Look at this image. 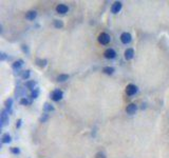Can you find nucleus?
I'll list each match as a JSON object with an SVG mask.
<instances>
[{"label":"nucleus","instance_id":"obj_9","mask_svg":"<svg viewBox=\"0 0 169 158\" xmlns=\"http://www.w3.org/2000/svg\"><path fill=\"white\" fill-rule=\"evenodd\" d=\"M56 11L59 14H66V13L69 11V8H68L66 4H58V5L56 6Z\"/></svg>","mask_w":169,"mask_h":158},{"label":"nucleus","instance_id":"obj_14","mask_svg":"<svg viewBox=\"0 0 169 158\" xmlns=\"http://www.w3.org/2000/svg\"><path fill=\"white\" fill-rule=\"evenodd\" d=\"M114 68L112 67H106L104 68V70H102V72H104L105 74H108V75H112L113 73H114Z\"/></svg>","mask_w":169,"mask_h":158},{"label":"nucleus","instance_id":"obj_12","mask_svg":"<svg viewBox=\"0 0 169 158\" xmlns=\"http://www.w3.org/2000/svg\"><path fill=\"white\" fill-rule=\"evenodd\" d=\"M11 140H12V137H11V135L8 133H5L2 135V137H1L2 144H10Z\"/></svg>","mask_w":169,"mask_h":158},{"label":"nucleus","instance_id":"obj_2","mask_svg":"<svg viewBox=\"0 0 169 158\" xmlns=\"http://www.w3.org/2000/svg\"><path fill=\"white\" fill-rule=\"evenodd\" d=\"M63 97V91H60L59 89H56L51 93V98H52L53 101H59L61 100Z\"/></svg>","mask_w":169,"mask_h":158},{"label":"nucleus","instance_id":"obj_10","mask_svg":"<svg viewBox=\"0 0 169 158\" xmlns=\"http://www.w3.org/2000/svg\"><path fill=\"white\" fill-rule=\"evenodd\" d=\"M133 57H134V50L133 49H127L125 51V58L127 60H131Z\"/></svg>","mask_w":169,"mask_h":158},{"label":"nucleus","instance_id":"obj_28","mask_svg":"<svg viewBox=\"0 0 169 158\" xmlns=\"http://www.w3.org/2000/svg\"><path fill=\"white\" fill-rule=\"evenodd\" d=\"M22 50H23V52H27V53H29V50H28L27 46H22Z\"/></svg>","mask_w":169,"mask_h":158},{"label":"nucleus","instance_id":"obj_15","mask_svg":"<svg viewBox=\"0 0 169 158\" xmlns=\"http://www.w3.org/2000/svg\"><path fill=\"white\" fill-rule=\"evenodd\" d=\"M13 106V99L12 98H8V99L5 100V108L8 110V112H11V109H12Z\"/></svg>","mask_w":169,"mask_h":158},{"label":"nucleus","instance_id":"obj_22","mask_svg":"<svg viewBox=\"0 0 169 158\" xmlns=\"http://www.w3.org/2000/svg\"><path fill=\"white\" fill-rule=\"evenodd\" d=\"M20 103L22 104V106H28V104H31V100H29L25 97H22L20 99Z\"/></svg>","mask_w":169,"mask_h":158},{"label":"nucleus","instance_id":"obj_17","mask_svg":"<svg viewBox=\"0 0 169 158\" xmlns=\"http://www.w3.org/2000/svg\"><path fill=\"white\" fill-rule=\"evenodd\" d=\"M30 75H31V71L30 70H25V71L21 72V78L22 79H29Z\"/></svg>","mask_w":169,"mask_h":158},{"label":"nucleus","instance_id":"obj_27","mask_svg":"<svg viewBox=\"0 0 169 158\" xmlns=\"http://www.w3.org/2000/svg\"><path fill=\"white\" fill-rule=\"evenodd\" d=\"M0 59H1L2 61L5 60V59H6V55L4 54V53H1V54H0Z\"/></svg>","mask_w":169,"mask_h":158},{"label":"nucleus","instance_id":"obj_5","mask_svg":"<svg viewBox=\"0 0 169 158\" xmlns=\"http://www.w3.org/2000/svg\"><path fill=\"white\" fill-rule=\"evenodd\" d=\"M131 40H132V36L130 35L129 33H127V32H125V33H123L121 35V41L123 42V43L128 44L131 42Z\"/></svg>","mask_w":169,"mask_h":158},{"label":"nucleus","instance_id":"obj_7","mask_svg":"<svg viewBox=\"0 0 169 158\" xmlns=\"http://www.w3.org/2000/svg\"><path fill=\"white\" fill-rule=\"evenodd\" d=\"M104 55H105V57H106V58L113 59V58H115V57H116V52H115L113 49H107V50L105 51Z\"/></svg>","mask_w":169,"mask_h":158},{"label":"nucleus","instance_id":"obj_1","mask_svg":"<svg viewBox=\"0 0 169 158\" xmlns=\"http://www.w3.org/2000/svg\"><path fill=\"white\" fill-rule=\"evenodd\" d=\"M8 110L6 109H3L1 111V115H0V122H1V128L5 127L6 125H8Z\"/></svg>","mask_w":169,"mask_h":158},{"label":"nucleus","instance_id":"obj_19","mask_svg":"<svg viewBox=\"0 0 169 158\" xmlns=\"http://www.w3.org/2000/svg\"><path fill=\"white\" fill-rule=\"evenodd\" d=\"M68 78H69V75H67V74H60V75L57 77V80H58L59 82H63V81L68 80Z\"/></svg>","mask_w":169,"mask_h":158},{"label":"nucleus","instance_id":"obj_21","mask_svg":"<svg viewBox=\"0 0 169 158\" xmlns=\"http://www.w3.org/2000/svg\"><path fill=\"white\" fill-rule=\"evenodd\" d=\"M54 27L56 29H61L63 27V22L61 20H55L54 21Z\"/></svg>","mask_w":169,"mask_h":158},{"label":"nucleus","instance_id":"obj_11","mask_svg":"<svg viewBox=\"0 0 169 158\" xmlns=\"http://www.w3.org/2000/svg\"><path fill=\"white\" fill-rule=\"evenodd\" d=\"M36 16H37V12H36V11H29V12L25 14V18H27L28 20H34V19L36 18Z\"/></svg>","mask_w":169,"mask_h":158},{"label":"nucleus","instance_id":"obj_25","mask_svg":"<svg viewBox=\"0 0 169 158\" xmlns=\"http://www.w3.org/2000/svg\"><path fill=\"white\" fill-rule=\"evenodd\" d=\"M95 158H107V157H106V155H105L104 153H102V152H98L97 154H96Z\"/></svg>","mask_w":169,"mask_h":158},{"label":"nucleus","instance_id":"obj_8","mask_svg":"<svg viewBox=\"0 0 169 158\" xmlns=\"http://www.w3.org/2000/svg\"><path fill=\"white\" fill-rule=\"evenodd\" d=\"M136 110H138V106H136L135 103H130V104H128L127 108H126V112H127L128 114H130V115L135 114Z\"/></svg>","mask_w":169,"mask_h":158},{"label":"nucleus","instance_id":"obj_4","mask_svg":"<svg viewBox=\"0 0 169 158\" xmlns=\"http://www.w3.org/2000/svg\"><path fill=\"white\" fill-rule=\"evenodd\" d=\"M126 93L128 96H133L138 93V87L135 84H128L126 87Z\"/></svg>","mask_w":169,"mask_h":158},{"label":"nucleus","instance_id":"obj_26","mask_svg":"<svg viewBox=\"0 0 169 158\" xmlns=\"http://www.w3.org/2000/svg\"><path fill=\"white\" fill-rule=\"evenodd\" d=\"M21 125H22V119H18L16 122V128L17 129H19V128L21 127Z\"/></svg>","mask_w":169,"mask_h":158},{"label":"nucleus","instance_id":"obj_23","mask_svg":"<svg viewBox=\"0 0 169 158\" xmlns=\"http://www.w3.org/2000/svg\"><path fill=\"white\" fill-rule=\"evenodd\" d=\"M36 62H37V65H39V67H41V68H44L47 65V60H46V59H44V60H41V59H37V60H36Z\"/></svg>","mask_w":169,"mask_h":158},{"label":"nucleus","instance_id":"obj_24","mask_svg":"<svg viewBox=\"0 0 169 158\" xmlns=\"http://www.w3.org/2000/svg\"><path fill=\"white\" fill-rule=\"evenodd\" d=\"M11 152H12L13 154H19V153H20V150H19L18 148H12L11 149Z\"/></svg>","mask_w":169,"mask_h":158},{"label":"nucleus","instance_id":"obj_18","mask_svg":"<svg viewBox=\"0 0 169 158\" xmlns=\"http://www.w3.org/2000/svg\"><path fill=\"white\" fill-rule=\"evenodd\" d=\"M38 95H39V89H38V87H36L35 90H33V91H32L30 97H31L32 99H35V98L38 97Z\"/></svg>","mask_w":169,"mask_h":158},{"label":"nucleus","instance_id":"obj_3","mask_svg":"<svg viewBox=\"0 0 169 158\" xmlns=\"http://www.w3.org/2000/svg\"><path fill=\"white\" fill-rule=\"evenodd\" d=\"M110 41H111V37L107 33L99 34V36H98V42H99L100 44L106 46V44H108Z\"/></svg>","mask_w":169,"mask_h":158},{"label":"nucleus","instance_id":"obj_6","mask_svg":"<svg viewBox=\"0 0 169 158\" xmlns=\"http://www.w3.org/2000/svg\"><path fill=\"white\" fill-rule=\"evenodd\" d=\"M122 6H123V4H122L121 1L114 2V3L112 4V6H111V12H112L113 14H117V13L122 10Z\"/></svg>","mask_w":169,"mask_h":158},{"label":"nucleus","instance_id":"obj_16","mask_svg":"<svg viewBox=\"0 0 169 158\" xmlns=\"http://www.w3.org/2000/svg\"><path fill=\"white\" fill-rule=\"evenodd\" d=\"M35 85H36V82L34 80H32V81H28V82H25V87H28V89H30V90H35L36 87H35Z\"/></svg>","mask_w":169,"mask_h":158},{"label":"nucleus","instance_id":"obj_13","mask_svg":"<svg viewBox=\"0 0 169 158\" xmlns=\"http://www.w3.org/2000/svg\"><path fill=\"white\" fill-rule=\"evenodd\" d=\"M23 65V60H21V59H19V60H17V61H15L14 63H13V65H12V68H13V70H19L20 69L21 67Z\"/></svg>","mask_w":169,"mask_h":158},{"label":"nucleus","instance_id":"obj_20","mask_svg":"<svg viewBox=\"0 0 169 158\" xmlns=\"http://www.w3.org/2000/svg\"><path fill=\"white\" fill-rule=\"evenodd\" d=\"M44 111L46 112H51V111H54V106H52V104L50 103H44Z\"/></svg>","mask_w":169,"mask_h":158}]
</instances>
